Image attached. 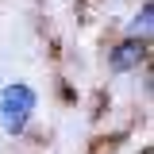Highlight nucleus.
Here are the masks:
<instances>
[{
	"mask_svg": "<svg viewBox=\"0 0 154 154\" xmlns=\"http://www.w3.org/2000/svg\"><path fill=\"white\" fill-rule=\"evenodd\" d=\"M35 104H38L35 89L23 85V81L0 89V127L8 135H23L27 123H31V116H35Z\"/></svg>",
	"mask_w": 154,
	"mask_h": 154,
	"instance_id": "1",
	"label": "nucleus"
},
{
	"mask_svg": "<svg viewBox=\"0 0 154 154\" xmlns=\"http://www.w3.org/2000/svg\"><path fill=\"white\" fill-rule=\"evenodd\" d=\"M150 16H154V8L143 4L139 16H135V23H131V38H146V42H150Z\"/></svg>",
	"mask_w": 154,
	"mask_h": 154,
	"instance_id": "3",
	"label": "nucleus"
},
{
	"mask_svg": "<svg viewBox=\"0 0 154 154\" xmlns=\"http://www.w3.org/2000/svg\"><path fill=\"white\" fill-rule=\"evenodd\" d=\"M146 50H150L146 38H123L112 54H108V66H112L116 73H131V69H139L146 62Z\"/></svg>",
	"mask_w": 154,
	"mask_h": 154,
	"instance_id": "2",
	"label": "nucleus"
}]
</instances>
